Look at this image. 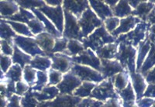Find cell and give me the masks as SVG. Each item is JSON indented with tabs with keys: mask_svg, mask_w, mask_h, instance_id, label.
Returning <instances> with one entry per match:
<instances>
[{
	"mask_svg": "<svg viewBox=\"0 0 155 107\" xmlns=\"http://www.w3.org/2000/svg\"><path fill=\"white\" fill-rule=\"evenodd\" d=\"M124 107H136L135 105L133 104V102H124Z\"/></svg>",
	"mask_w": 155,
	"mask_h": 107,
	"instance_id": "cell-57",
	"label": "cell"
},
{
	"mask_svg": "<svg viewBox=\"0 0 155 107\" xmlns=\"http://www.w3.org/2000/svg\"><path fill=\"white\" fill-rule=\"evenodd\" d=\"M14 42L19 47H20L23 51L32 55H37V54H42V55L44 54V52L37 47V41H34V39L23 37H16L14 39Z\"/></svg>",
	"mask_w": 155,
	"mask_h": 107,
	"instance_id": "cell-7",
	"label": "cell"
},
{
	"mask_svg": "<svg viewBox=\"0 0 155 107\" xmlns=\"http://www.w3.org/2000/svg\"><path fill=\"white\" fill-rule=\"evenodd\" d=\"M31 58L28 55H25L24 53L22 52L19 49H18V48L16 46H15L14 48V55L12 57V61L15 63H18L21 66H24L25 64L27 63H30V61Z\"/></svg>",
	"mask_w": 155,
	"mask_h": 107,
	"instance_id": "cell-25",
	"label": "cell"
},
{
	"mask_svg": "<svg viewBox=\"0 0 155 107\" xmlns=\"http://www.w3.org/2000/svg\"><path fill=\"white\" fill-rule=\"evenodd\" d=\"M155 64V46L152 45L151 50L150 51V54L148 55L147 59L146 60L145 63L143 64V67H142V69H141V72L144 73L147 71H148L149 69L153 66Z\"/></svg>",
	"mask_w": 155,
	"mask_h": 107,
	"instance_id": "cell-33",
	"label": "cell"
},
{
	"mask_svg": "<svg viewBox=\"0 0 155 107\" xmlns=\"http://www.w3.org/2000/svg\"><path fill=\"white\" fill-rule=\"evenodd\" d=\"M51 56H53L52 57L54 61V64L52 65L53 69H57L61 72H65L70 69L71 61V58H68L67 55L56 54Z\"/></svg>",
	"mask_w": 155,
	"mask_h": 107,
	"instance_id": "cell-11",
	"label": "cell"
},
{
	"mask_svg": "<svg viewBox=\"0 0 155 107\" xmlns=\"http://www.w3.org/2000/svg\"><path fill=\"white\" fill-rule=\"evenodd\" d=\"M132 79L133 82H134V89L136 90L137 97L139 98V97H140L142 95V94L143 92V90H144L145 87H146L144 81H143V77L140 74H133Z\"/></svg>",
	"mask_w": 155,
	"mask_h": 107,
	"instance_id": "cell-24",
	"label": "cell"
},
{
	"mask_svg": "<svg viewBox=\"0 0 155 107\" xmlns=\"http://www.w3.org/2000/svg\"><path fill=\"white\" fill-rule=\"evenodd\" d=\"M19 11L20 12H18L16 15H14L13 16H11L9 19H12V20H18V21H21L23 22V23H28L29 20H32V19H35L34 16L32 14L31 12H29L28 11L24 10L23 9L20 8L19 9Z\"/></svg>",
	"mask_w": 155,
	"mask_h": 107,
	"instance_id": "cell-27",
	"label": "cell"
},
{
	"mask_svg": "<svg viewBox=\"0 0 155 107\" xmlns=\"http://www.w3.org/2000/svg\"><path fill=\"white\" fill-rule=\"evenodd\" d=\"M30 65L36 69L46 70L51 66V61L47 58L36 56L34 59L30 62Z\"/></svg>",
	"mask_w": 155,
	"mask_h": 107,
	"instance_id": "cell-26",
	"label": "cell"
},
{
	"mask_svg": "<svg viewBox=\"0 0 155 107\" xmlns=\"http://www.w3.org/2000/svg\"><path fill=\"white\" fill-rule=\"evenodd\" d=\"M67 39H57L55 42L54 48L52 52H58V51H64V49L68 47Z\"/></svg>",
	"mask_w": 155,
	"mask_h": 107,
	"instance_id": "cell-41",
	"label": "cell"
},
{
	"mask_svg": "<svg viewBox=\"0 0 155 107\" xmlns=\"http://www.w3.org/2000/svg\"><path fill=\"white\" fill-rule=\"evenodd\" d=\"M135 49L130 44L122 43L116 57L120 60L122 65L127 66L133 73L135 70Z\"/></svg>",
	"mask_w": 155,
	"mask_h": 107,
	"instance_id": "cell-2",
	"label": "cell"
},
{
	"mask_svg": "<svg viewBox=\"0 0 155 107\" xmlns=\"http://www.w3.org/2000/svg\"><path fill=\"white\" fill-rule=\"evenodd\" d=\"M33 11H34V12H35V14L37 15V17L44 23V24L45 25V28H46L47 31H48L50 34H52V35H54V37H60V33L57 31L54 26L52 25V23H51V22H50L49 20L41 13V12H39V10H36V9H33Z\"/></svg>",
	"mask_w": 155,
	"mask_h": 107,
	"instance_id": "cell-23",
	"label": "cell"
},
{
	"mask_svg": "<svg viewBox=\"0 0 155 107\" xmlns=\"http://www.w3.org/2000/svg\"><path fill=\"white\" fill-rule=\"evenodd\" d=\"M147 19H148V20L150 22V23H155V8L153 9V11L150 12V14L148 15Z\"/></svg>",
	"mask_w": 155,
	"mask_h": 107,
	"instance_id": "cell-54",
	"label": "cell"
},
{
	"mask_svg": "<svg viewBox=\"0 0 155 107\" xmlns=\"http://www.w3.org/2000/svg\"><path fill=\"white\" fill-rule=\"evenodd\" d=\"M101 71L102 72L105 77L113 75L117 72L122 71V67L116 61H107V60H102Z\"/></svg>",
	"mask_w": 155,
	"mask_h": 107,
	"instance_id": "cell-15",
	"label": "cell"
},
{
	"mask_svg": "<svg viewBox=\"0 0 155 107\" xmlns=\"http://www.w3.org/2000/svg\"><path fill=\"white\" fill-rule=\"evenodd\" d=\"M102 22L94 14L90 9H86L83 12L82 16L79 19V25L82 30L83 35H88L95 27L101 26Z\"/></svg>",
	"mask_w": 155,
	"mask_h": 107,
	"instance_id": "cell-4",
	"label": "cell"
},
{
	"mask_svg": "<svg viewBox=\"0 0 155 107\" xmlns=\"http://www.w3.org/2000/svg\"><path fill=\"white\" fill-rule=\"evenodd\" d=\"M114 41V39L109 36L103 26L95 30L94 33L88 37V39L85 40V47H90L93 50H99L102 45L106 43H112Z\"/></svg>",
	"mask_w": 155,
	"mask_h": 107,
	"instance_id": "cell-1",
	"label": "cell"
},
{
	"mask_svg": "<svg viewBox=\"0 0 155 107\" xmlns=\"http://www.w3.org/2000/svg\"><path fill=\"white\" fill-rule=\"evenodd\" d=\"M21 69L20 67L17 65H15L9 69L7 73V77L9 78V80L12 82H20L21 80Z\"/></svg>",
	"mask_w": 155,
	"mask_h": 107,
	"instance_id": "cell-32",
	"label": "cell"
},
{
	"mask_svg": "<svg viewBox=\"0 0 155 107\" xmlns=\"http://www.w3.org/2000/svg\"><path fill=\"white\" fill-rule=\"evenodd\" d=\"M20 99L16 95H13L12 96L10 99V102H9L8 107H20L19 105V101Z\"/></svg>",
	"mask_w": 155,
	"mask_h": 107,
	"instance_id": "cell-50",
	"label": "cell"
},
{
	"mask_svg": "<svg viewBox=\"0 0 155 107\" xmlns=\"http://www.w3.org/2000/svg\"><path fill=\"white\" fill-rule=\"evenodd\" d=\"M29 26L34 33H39L44 30V26L38 19H34L29 22Z\"/></svg>",
	"mask_w": 155,
	"mask_h": 107,
	"instance_id": "cell-40",
	"label": "cell"
},
{
	"mask_svg": "<svg viewBox=\"0 0 155 107\" xmlns=\"http://www.w3.org/2000/svg\"><path fill=\"white\" fill-rule=\"evenodd\" d=\"M74 61H75L78 63H82L85 65H88L90 66L93 67L94 69H98L101 71V64L99 62V59L95 56L92 51L88 50L86 51H83L80 54L79 56L74 57L72 58Z\"/></svg>",
	"mask_w": 155,
	"mask_h": 107,
	"instance_id": "cell-8",
	"label": "cell"
},
{
	"mask_svg": "<svg viewBox=\"0 0 155 107\" xmlns=\"http://www.w3.org/2000/svg\"><path fill=\"white\" fill-rule=\"evenodd\" d=\"M46 2L51 5H54V6H55V5L56 6H59L62 3V2H61V1H57V0H54V1L50 0V1H47Z\"/></svg>",
	"mask_w": 155,
	"mask_h": 107,
	"instance_id": "cell-56",
	"label": "cell"
},
{
	"mask_svg": "<svg viewBox=\"0 0 155 107\" xmlns=\"http://www.w3.org/2000/svg\"><path fill=\"white\" fill-rule=\"evenodd\" d=\"M149 37L153 41V44H155V25H153L150 30V33H149Z\"/></svg>",
	"mask_w": 155,
	"mask_h": 107,
	"instance_id": "cell-53",
	"label": "cell"
},
{
	"mask_svg": "<svg viewBox=\"0 0 155 107\" xmlns=\"http://www.w3.org/2000/svg\"><path fill=\"white\" fill-rule=\"evenodd\" d=\"M120 95L125 100L126 102H133V101L135 99V95H134V93L133 92L130 83H128L127 88L122 92H120Z\"/></svg>",
	"mask_w": 155,
	"mask_h": 107,
	"instance_id": "cell-36",
	"label": "cell"
},
{
	"mask_svg": "<svg viewBox=\"0 0 155 107\" xmlns=\"http://www.w3.org/2000/svg\"><path fill=\"white\" fill-rule=\"evenodd\" d=\"M17 3L20 5L22 7L27 8V9H34V7H40V6H43L44 5V2H41V1H18Z\"/></svg>",
	"mask_w": 155,
	"mask_h": 107,
	"instance_id": "cell-37",
	"label": "cell"
},
{
	"mask_svg": "<svg viewBox=\"0 0 155 107\" xmlns=\"http://www.w3.org/2000/svg\"><path fill=\"white\" fill-rule=\"evenodd\" d=\"M7 23H9L11 26L18 32V33H21V34H23V35L26 36H32V33L30 32V30H29L28 27L27 26H25V25L21 24V23H16V22H13V21H5Z\"/></svg>",
	"mask_w": 155,
	"mask_h": 107,
	"instance_id": "cell-35",
	"label": "cell"
},
{
	"mask_svg": "<svg viewBox=\"0 0 155 107\" xmlns=\"http://www.w3.org/2000/svg\"><path fill=\"white\" fill-rule=\"evenodd\" d=\"M119 23H120V20L117 18H109V19H106L105 21L106 29L109 32H113V30H115L116 26H118Z\"/></svg>",
	"mask_w": 155,
	"mask_h": 107,
	"instance_id": "cell-44",
	"label": "cell"
},
{
	"mask_svg": "<svg viewBox=\"0 0 155 107\" xmlns=\"http://www.w3.org/2000/svg\"><path fill=\"white\" fill-rule=\"evenodd\" d=\"M63 3L64 9L71 11L77 17H80L81 12L88 8V2L87 1H65Z\"/></svg>",
	"mask_w": 155,
	"mask_h": 107,
	"instance_id": "cell-14",
	"label": "cell"
},
{
	"mask_svg": "<svg viewBox=\"0 0 155 107\" xmlns=\"http://www.w3.org/2000/svg\"><path fill=\"white\" fill-rule=\"evenodd\" d=\"M79 101V99L63 96L58 99L52 103L48 104V107H73V105H75Z\"/></svg>",
	"mask_w": 155,
	"mask_h": 107,
	"instance_id": "cell-18",
	"label": "cell"
},
{
	"mask_svg": "<svg viewBox=\"0 0 155 107\" xmlns=\"http://www.w3.org/2000/svg\"><path fill=\"white\" fill-rule=\"evenodd\" d=\"M33 95H34V94H31V92H29L26 95V97L22 101L23 107H36L37 102H36Z\"/></svg>",
	"mask_w": 155,
	"mask_h": 107,
	"instance_id": "cell-42",
	"label": "cell"
},
{
	"mask_svg": "<svg viewBox=\"0 0 155 107\" xmlns=\"http://www.w3.org/2000/svg\"><path fill=\"white\" fill-rule=\"evenodd\" d=\"M90 4L101 19H104L106 16H112V11L109 9V5H106L105 2L91 1Z\"/></svg>",
	"mask_w": 155,
	"mask_h": 107,
	"instance_id": "cell-17",
	"label": "cell"
},
{
	"mask_svg": "<svg viewBox=\"0 0 155 107\" xmlns=\"http://www.w3.org/2000/svg\"><path fill=\"white\" fill-rule=\"evenodd\" d=\"M36 41L44 51L48 53L52 52L54 48V38L50 33H42L39 34L36 38Z\"/></svg>",
	"mask_w": 155,
	"mask_h": 107,
	"instance_id": "cell-13",
	"label": "cell"
},
{
	"mask_svg": "<svg viewBox=\"0 0 155 107\" xmlns=\"http://www.w3.org/2000/svg\"><path fill=\"white\" fill-rule=\"evenodd\" d=\"M58 90L57 89L54 87H48L45 88L41 94H34L39 100H45V99H52L58 94Z\"/></svg>",
	"mask_w": 155,
	"mask_h": 107,
	"instance_id": "cell-29",
	"label": "cell"
},
{
	"mask_svg": "<svg viewBox=\"0 0 155 107\" xmlns=\"http://www.w3.org/2000/svg\"><path fill=\"white\" fill-rule=\"evenodd\" d=\"M1 36L2 38L5 39V41H8L9 42H10L11 37L15 36V33L12 31L10 26L3 20H2V26H1Z\"/></svg>",
	"mask_w": 155,
	"mask_h": 107,
	"instance_id": "cell-34",
	"label": "cell"
},
{
	"mask_svg": "<svg viewBox=\"0 0 155 107\" xmlns=\"http://www.w3.org/2000/svg\"><path fill=\"white\" fill-rule=\"evenodd\" d=\"M153 5L152 4V2H140L137 7L136 8L135 11L133 12V14L137 15L142 19H145V18L148 16V13L150 11V9L153 8Z\"/></svg>",
	"mask_w": 155,
	"mask_h": 107,
	"instance_id": "cell-20",
	"label": "cell"
},
{
	"mask_svg": "<svg viewBox=\"0 0 155 107\" xmlns=\"http://www.w3.org/2000/svg\"><path fill=\"white\" fill-rule=\"evenodd\" d=\"M36 72L31 67L27 65L24 69V79L30 84L34 83L36 80Z\"/></svg>",
	"mask_w": 155,
	"mask_h": 107,
	"instance_id": "cell-38",
	"label": "cell"
},
{
	"mask_svg": "<svg viewBox=\"0 0 155 107\" xmlns=\"http://www.w3.org/2000/svg\"><path fill=\"white\" fill-rule=\"evenodd\" d=\"M146 96H155V85H150L148 87L146 93H145Z\"/></svg>",
	"mask_w": 155,
	"mask_h": 107,
	"instance_id": "cell-52",
	"label": "cell"
},
{
	"mask_svg": "<svg viewBox=\"0 0 155 107\" xmlns=\"http://www.w3.org/2000/svg\"><path fill=\"white\" fill-rule=\"evenodd\" d=\"M104 107H119V105L118 103L116 102V100H110V101H109V102H107V104L106 105H104Z\"/></svg>",
	"mask_w": 155,
	"mask_h": 107,
	"instance_id": "cell-55",
	"label": "cell"
},
{
	"mask_svg": "<svg viewBox=\"0 0 155 107\" xmlns=\"http://www.w3.org/2000/svg\"><path fill=\"white\" fill-rule=\"evenodd\" d=\"M50 84H58L61 80V74L54 70L50 71Z\"/></svg>",
	"mask_w": 155,
	"mask_h": 107,
	"instance_id": "cell-45",
	"label": "cell"
},
{
	"mask_svg": "<svg viewBox=\"0 0 155 107\" xmlns=\"http://www.w3.org/2000/svg\"><path fill=\"white\" fill-rule=\"evenodd\" d=\"M40 10L42 11L44 14L48 16L56 24L59 32L63 31V16H62L61 7L60 5L54 8L44 5L40 9Z\"/></svg>",
	"mask_w": 155,
	"mask_h": 107,
	"instance_id": "cell-5",
	"label": "cell"
},
{
	"mask_svg": "<svg viewBox=\"0 0 155 107\" xmlns=\"http://www.w3.org/2000/svg\"><path fill=\"white\" fill-rule=\"evenodd\" d=\"M147 81L150 83H155V68L150 71L146 77Z\"/></svg>",
	"mask_w": 155,
	"mask_h": 107,
	"instance_id": "cell-51",
	"label": "cell"
},
{
	"mask_svg": "<svg viewBox=\"0 0 155 107\" xmlns=\"http://www.w3.org/2000/svg\"><path fill=\"white\" fill-rule=\"evenodd\" d=\"M72 72L76 74V75L79 76L82 80L100 82L102 79V76L99 73L87 67L74 65L72 67Z\"/></svg>",
	"mask_w": 155,
	"mask_h": 107,
	"instance_id": "cell-6",
	"label": "cell"
},
{
	"mask_svg": "<svg viewBox=\"0 0 155 107\" xmlns=\"http://www.w3.org/2000/svg\"><path fill=\"white\" fill-rule=\"evenodd\" d=\"M27 89H28V87L24 83L21 82H18V83L16 84V92H17L18 94H19V95L24 94V92Z\"/></svg>",
	"mask_w": 155,
	"mask_h": 107,
	"instance_id": "cell-48",
	"label": "cell"
},
{
	"mask_svg": "<svg viewBox=\"0 0 155 107\" xmlns=\"http://www.w3.org/2000/svg\"><path fill=\"white\" fill-rule=\"evenodd\" d=\"M114 94L111 82H104L95 89L92 95L99 99H105L107 97H111Z\"/></svg>",
	"mask_w": 155,
	"mask_h": 107,
	"instance_id": "cell-10",
	"label": "cell"
},
{
	"mask_svg": "<svg viewBox=\"0 0 155 107\" xmlns=\"http://www.w3.org/2000/svg\"><path fill=\"white\" fill-rule=\"evenodd\" d=\"M116 51H117V45L116 44H109L104 46L103 48H100L97 51V54L100 58L104 59H110L116 57Z\"/></svg>",
	"mask_w": 155,
	"mask_h": 107,
	"instance_id": "cell-19",
	"label": "cell"
},
{
	"mask_svg": "<svg viewBox=\"0 0 155 107\" xmlns=\"http://www.w3.org/2000/svg\"><path fill=\"white\" fill-rule=\"evenodd\" d=\"M2 50L5 55H12V47H11V43L7 41H2Z\"/></svg>",
	"mask_w": 155,
	"mask_h": 107,
	"instance_id": "cell-46",
	"label": "cell"
},
{
	"mask_svg": "<svg viewBox=\"0 0 155 107\" xmlns=\"http://www.w3.org/2000/svg\"><path fill=\"white\" fill-rule=\"evenodd\" d=\"M153 107H155V102H154V104H153Z\"/></svg>",
	"mask_w": 155,
	"mask_h": 107,
	"instance_id": "cell-58",
	"label": "cell"
},
{
	"mask_svg": "<svg viewBox=\"0 0 155 107\" xmlns=\"http://www.w3.org/2000/svg\"><path fill=\"white\" fill-rule=\"evenodd\" d=\"M94 84L89 82H84L80 88L78 89L74 92V95H78V96L85 97L88 96L91 94V91L94 88Z\"/></svg>",
	"mask_w": 155,
	"mask_h": 107,
	"instance_id": "cell-31",
	"label": "cell"
},
{
	"mask_svg": "<svg viewBox=\"0 0 155 107\" xmlns=\"http://www.w3.org/2000/svg\"><path fill=\"white\" fill-rule=\"evenodd\" d=\"M47 80H48V76H47L46 73H44L43 72H37V85H36V87L34 89H41V86H43L47 82Z\"/></svg>",
	"mask_w": 155,
	"mask_h": 107,
	"instance_id": "cell-43",
	"label": "cell"
},
{
	"mask_svg": "<svg viewBox=\"0 0 155 107\" xmlns=\"http://www.w3.org/2000/svg\"><path fill=\"white\" fill-rule=\"evenodd\" d=\"M138 22H140L139 18L134 17V16H129V17L126 18V19H122L120 27L116 29L114 32H113V34L116 36L120 34V33L128 32L129 30L134 28L136 23H138Z\"/></svg>",
	"mask_w": 155,
	"mask_h": 107,
	"instance_id": "cell-16",
	"label": "cell"
},
{
	"mask_svg": "<svg viewBox=\"0 0 155 107\" xmlns=\"http://www.w3.org/2000/svg\"><path fill=\"white\" fill-rule=\"evenodd\" d=\"M80 84L81 80L74 75L69 73L64 77V80L58 85V88L62 93H71Z\"/></svg>",
	"mask_w": 155,
	"mask_h": 107,
	"instance_id": "cell-9",
	"label": "cell"
},
{
	"mask_svg": "<svg viewBox=\"0 0 155 107\" xmlns=\"http://www.w3.org/2000/svg\"><path fill=\"white\" fill-rule=\"evenodd\" d=\"M19 8L14 2H1V13L2 16H11L18 12ZM16 15V14H15Z\"/></svg>",
	"mask_w": 155,
	"mask_h": 107,
	"instance_id": "cell-22",
	"label": "cell"
},
{
	"mask_svg": "<svg viewBox=\"0 0 155 107\" xmlns=\"http://www.w3.org/2000/svg\"><path fill=\"white\" fill-rule=\"evenodd\" d=\"M144 30H145V24H139V26L127 35H124L120 37V41L124 42H127V41H130L133 43L134 45H137V43L140 41H141L144 37Z\"/></svg>",
	"mask_w": 155,
	"mask_h": 107,
	"instance_id": "cell-12",
	"label": "cell"
},
{
	"mask_svg": "<svg viewBox=\"0 0 155 107\" xmlns=\"http://www.w3.org/2000/svg\"><path fill=\"white\" fill-rule=\"evenodd\" d=\"M149 49H150V42H149V41H145L144 43H141L140 46L139 54H138V58H137L138 70H139L141 65H142V63H143V59H144V58L146 57Z\"/></svg>",
	"mask_w": 155,
	"mask_h": 107,
	"instance_id": "cell-28",
	"label": "cell"
},
{
	"mask_svg": "<svg viewBox=\"0 0 155 107\" xmlns=\"http://www.w3.org/2000/svg\"><path fill=\"white\" fill-rule=\"evenodd\" d=\"M11 65V59L7 56H1V66L2 69L4 72H6L9 66Z\"/></svg>",
	"mask_w": 155,
	"mask_h": 107,
	"instance_id": "cell-47",
	"label": "cell"
},
{
	"mask_svg": "<svg viewBox=\"0 0 155 107\" xmlns=\"http://www.w3.org/2000/svg\"><path fill=\"white\" fill-rule=\"evenodd\" d=\"M127 83V75L119 74L116 77V87L117 89L121 90L125 88L126 85Z\"/></svg>",
	"mask_w": 155,
	"mask_h": 107,
	"instance_id": "cell-39",
	"label": "cell"
},
{
	"mask_svg": "<svg viewBox=\"0 0 155 107\" xmlns=\"http://www.w3.org/2000/svg\"><path fill=\"white\" fill-rule=\"evenodd\" d=\"M114 14L117 16H127V15L130 14L132 10L131 8L129 5V2L127 1H120L117 3V5L114 7Z\"/></svg>",
	"mask_w": 155,
	"mask_h": 107,
	"instance_id": "cell-21",
	"label": "cell"
},
{
	"mask_svg": "<svg viewBox=\"0 0 155 107\" xmlns=\"http://www.w3.org/2000/svg\"><path fill=\"white\" fill-rule=\"evenodd\" d=\"M137 103L140 107H150V105L153 103V100L150 99H143L138 101Z\"/></svg>",
	"mask_w": 155,
	"mask_h": 107,
	"instance_id": "cell-49",
	"label": "cell"
},
{
	"mask_svg": "<svg viewBox=\"0 0 155 107\" xmlns=\"http://www.w3.org/2000/svg\"><path fill=\"white\" fill-rule=\"evenodd\" d=\"M68 51H64L68 55H75L77 54H81L83 52V46L80 44V42L75 41V40H71L69 41L68 44Z\"/></svg>",
	"mask_w": 155,
	"mask_h": 107,
	"instance_id": "cell-30",
	"label": "cell"
},
{
	"mask_svg": "<svg viewBox=\"0 0 155 107\" xmlns=\"http://www.w3.org/2000/svg\"><path fill=\"white\" fill-rule=\"evenodd\" d=\"M66 17L65 30L64 32V37L65 38L78 39L82 41L83 34L80 32V26L78 24L77 19L68 10L64 9Z\"/></svg>",
	"mask_w": 155,
	"mask_h": 107,
	"instance_id": "cell-3",
	"label": "cell"
}]
</instances>
